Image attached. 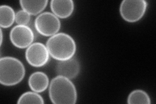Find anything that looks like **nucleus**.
<instances>
[{
  "label": "nucleus",
  "instance_id": "15",
  "mask_svg": "<svg viewBox=\"0 0 156 104\" xmlns=\"http://www.w3.org/2000/svg\"><path fill=\"white\" fill-rule=\"evenodd\" d=\"M15 22L17 25L28 26L31 22V15L23 10H19L16 13Z\"/></svg>",
  "mask_w": 156,
  "mask_h": 104
},
{
  "label": "nucleus",
  "instance_id": "11",
  "mask_svg": "<svg viewBox=\"0 0 156 104\" xmlns=\"http://www.w3.org/2000/svg\"><path fill=\"white\" fill-rule=\"evenodd\" d=\"M22 10L27 12L31 16H38L42 13L48 4V0L41 1H26L20 0L19 2Z\"/></svg>",
  "mask_w": 156,
  "mask_h": 104
},
{
  "label": "nucleus",
  "instance_id": "6",
  "mask_svg": "<svg viewBox=\"0 0 156 104\" xmlns=\"http://www.w3.org/2000/svg\"><path fill=\"white\" fill-rule=\"evenodd\" d=\"M26 60L31 66L40 68L45 66L50 60V55L46 45L41 42H33L25 52Z\"/></svg>",
  "mask_w": 156,
  "mask_h": 104
},
{
  "label": "nucleus",
  "instance_id": "14",
  "mask_svg": "<svg viewBox=\"0 0 156 104\" xmlns=\"http://www.w3.org/2000/svg\"><path fill=\"white\" fill-rule=\"evenodd\" d=\"M17 103H33V104H44V100L39 93L35 91H27L23 93L19 97Z\"/></svg>",
  "mask_w": 156,
  "mask_h": 104
},
{
  "label": "nucleus",
  "instance_id": "8",
  "mask_svg": "<svg viewBox=\"0 0 156 104\" xmlns=\"http://www.w3.org/2000/svg\"><path fill=\"white\" fill-rule=\"evenodd\" d=\"M80 63L74 57L66 61H58L56 66L58 75L66 77L71 80L77 77L80 74Z\"/></svg>",
  "mask_w": 156,
  "mask_h": 104
},
{
  "label": "nucleus",
  "instance_id": "1",
  "mask_svg": "<svg viewBox=\"0 0 156 104\" xmlns=\"http://www.w3.org/2000/svg\"><path fill=\"white\" fill-rule=\"evenodd\" d=\"M49 98L54 104H75L77 100V92L71 80L57 75L52 79L49 85Z\"/></svg>",
  "mask_w": 156,
  "mask_h": 104
},
{
  "label": "nucleus",
  "instance_id": "4",
  "mask_svg": "<svg viewBox=\"0 0 156 104\" xmlns=\"http://www.w3.org/2000/svg\"><path fill=\"white\" fill-rule=\"evenodd\" d=\"M148 6L145 0H124L120 5L119 12L124 21L135 23L143 18Z\"/></svg>",
  "mask_w": 156,
  "mask_h": 104
},
{
  "label": "nucleus",
  "instance_id": "16",
  "mask_svg": "<svg viewBox=\"0 0 156 104\" xmlns=\"http://www.w3.org/2000/svg\"><path fill=\"white\" fill-rule=\"evenodd\" d=\"M0 31H1V46H2V43H3V31H2V29H1V30H0Z\"/></svg>",
  "mask_w": 156,
  "mask_h": 104
},
{
  "label": "nucleus",
  "instance_id": "10",
  "mask_svg": "<svg viewBox=\"0 0 156 104\" xmlns=\"http://www.w3.org/2000/svg\"><path fill=\"white\" fill-rule=\"evenodd\" d=\"M28 85L31 91L41 93L47 90L50 85V80L47 74L37 71L31 74L28 79Z\"/></svg>",
  "mask_w": 156,
  "mask_h": 104
},
{
  "label": "nucleus",
  "instance_id": "2",
  "mask_svg": "<svg viewBox=\"0 0 156 104\" xmlns=\"http://www.w3.org/2000/svg\"><path fill=\"white\" fill-rule=\"evenodd\" d=\"M46 46L50 57L58 61H64L74 57L77 50L75 40L66 33H58L49 37Z\"/></svg>",
  "mask_w": 156,
  "mask_h": 104
},
{
  "label": "nucleus",
  "instance_id": "3",
  "mask_svg": "<svg viewBox=\"0 0 156 104\" xmlns=\"http://www.w3.org/2000/svg\"><path fill=\"white\" fill-rule=\"evenodd\" d=\"M26 68L18 59L5 56L0 59V83L5 87L15 86L23 81Z\"/></svg>",
  "mask_w": 156,
  "mask_h": 104
},
{
  "label": "nucleus",
  "instance_id": "5",
  "mask_svg": "<svg viewBox=\"0 0 156 104\" xmlns=\"http://www.w3.org/2000/svg\"><path fill=\"white\" fill-rule=\"evenodd\" d=\"M36 31L44 37H50L59 31L60 19L51 12H44L37 16L34 22Z\"/></svg>",
  "mask_w": 156,
  "mask_h": 104
},
{
  "label": "nucleus",
  "instance_id": "13",
  "mask_svg": "<svg viewBox=\"0 0 156 104\" xmlns=\"http://www.w3.org/2000/svg\"><path fill=\"white\" fill-rule=\"evenodd\" d=\"M127 103L129 104H150L152 101L146 91L142 89H135L129 94Z\"/></svg>",
  "mask_w": 156,
  "mask_h": 104
},
{
  "label": "nucleus",
  "instance_id": "9",
  "mask_svg": "<svg viewBox=\"0 0 156 104\" xmlns=\"http://www.w3.org/2000/svg\"><path fill=\"white\" fill-rule=\"evenodd\" d=\"M74 8V2L72 0H51L50 2L51 13L59 19H66L71 16Z\"/></svg>",
  "mask_w": 156,
  "mask_h": 104
},
{
  "label": "nucleus",
  "instance_id": "12",
  "mask_svg": "<svg viewBox=\"0 0 156 104\" xmlns=\"http://www.w3.org/2000/svg\"><path fill=\"white\" fill-rule=\"evenodd\" d=\"M16 13L14 10L7 5L0 6V26L7 29L12 26L15 22Z\"/></svg>",
  "mask_w": 156,
  "mask_h": 104
},
{
  "label": "nucleus",
  "instance_id": "7",
  "mask_svg": "<svg viewBox=\"0 0 156 104\" xmlns=\"http://www.w3.org/2000/svg\"><path fill=\"white\" fill-rule=\"evenodd\" d=\"M9 38L14 46L19 49H27L35 41V35L29 26L16 25L11 29Z\"/></svg>",
  "mask_w": 156,
  "mask_h": 104
}]
</instances>
